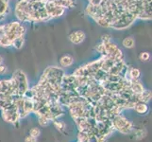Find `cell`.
I'll return each mask as SVG.
<instances>
[{
  "label": "cell",
  "instance_id": "cell-1",
  "mask_svg": "<svg viewBox=\"0 0 152 142\" xmlns=\"http://www.w3.org/2000/svg\"><path fill=\"white\" fill-rule=\"evenodd\" d=\"M2 26L5 35L10 40L12 46L14 41H16L19 38H25L26 29L23 24H21L20 21H12V22H10L7 24H3Z\"/></svg>",
  "mask_w": 152,
  "mask_h": 142
},
{
  "label": "cell",
  "instance_id": "cell-2",
  "mask_svg": "<svg viewBox=\"0 0 152 142\" xmlns=\"http://www.w3.org/2000/svg\"><path fill=\"white\" fill-rule=\"evenodd\" d=\"M113 128L123 134H129L132 131V123L129 121L124 116L119 114L112 119Z\"/></svg>",
  "mask_w": 152,
  "mask_h": 142
},
{
  "label": "cell",
  "instance_id": "cell-3",
  "mask_svg": "<svg viewBox=\"0 0 152 142\" xmlns=\"http://www.w3.org/2000/svg\"><path fill=\"white\" fill-rule=\"evenodd\" d=\"M12 77L17 82V96L23 97L29 88L27 76L22 70H16Z\"/></svg>",
  "mask_w": 152,
  "mask_h": 142
},
{
  "label": "cell",
  "instance_id": "cell-4",
  "mask_svg": "<svg viewBox=\"0 0 152 142\" xmlns=\"http://www.w3.org/2000/svg\"><path fill=\"white\" fill-rule=\"evenodd\" d=\"M85 38H86V35L82 30L73 31V32L69 35V40H70L71 43L74 44V45L81 44L82 42H84Z\"/></svg>",
  "mask_w": 152,
  "mask_h": 142
},
{
  "label": "cell",
  "instance_id": "cell-5",
  "mask_svg": "<svg viewBox=\"0 0 152 142\" xmlns=\"http://www.w3.org/2000/svg\"><path fill=\"white\" fill-rule=\"evenodd\" d=\"M9 10V0H0V22L5 20V18L7 17Z\"/></svg>",
  "mask_w": 152,
  "mask_h": 142
},
{
  "label": "cell",
  "instance_id": "cell-6",
  "mask_svg": "<svg viewBox=\"0 0 152 142\" xmlns=\"http://www.w3.org/2000/svg\"><path fill=\"white\" fill-rule=\"evenodd\" d=\"M60 64L61 67H69L74 64V58L70 55H64L60 59Z\"/></svg>",
  "mask_w": 152,
  "mask_h": 142
},
{
  "label": "cell",
  "instance_id": "cell-7",
  "mask_svg": "<svg viewBox=\"0 0 152 142\" xmlns=\"http://www.w3.org/2000/svg\"><path fill=\"white\" fill-rule=\"evenodd\" d=\"M133 109L138 114H145L146 112L148 111V105H146V103L142 102H136L135 105H134V108Z\"/></svg>",
  "mask_w": 152,
  "mask_h": 142
},
{
  "label": "cell",
  "instance_id": "cell-8",
  "mask_svg": "<svg viewBox=\"0 0 152 142\" xmlns=\"http://www.w3.org/2000/svg\"><path fill=\"white\" fill-rule=\"evenodd\" d=\"M122 45L126 49H133L135 46V40L132 37H126L122 41Z\"/></svg>",
  "mask_w": 152,
  "mask_h": 142
},
{
  "label": "cell",
  "instance_id": "cell-9",
  "mask_svg": "<svg viewBox=\"0 0 152 142\" xmlns=\"http://www.w3.org/2000/svg\"><path fill=\"white\" fill-rule=\"evenodd\" d=\"M24 43H25V38H19L16 41H14L12 46L17 49H22V46H24Z\"/></svg>",
  "mask_w": 152,
  "mask_h": 142
},
{
  "label": "cell",
  "instance_id": "cell-10",
  "mask_svg": "<svg viewBox=\"0 0 152 142\" xmlns=\"http://www.w3.org/2000/svg\"><path fill=\"white\" fill-rule=\"evenodd\" d=\"M139 59L142 61V62H146L150 59V53L149 52H142V53H140L139 55Z\"/></svg>",
  "mask_w": 152,
  "mask_h": 142
},
{
  "label": "cell",
  "instance_id": "cell-11",
  "mask_svg": "<svg viewBox=\"0 0 152 142\" xmlns=\"http://www.w3.org/2000/svg\"><path fill=\"white\" fill-rule=\"evenodd\" d=\"M38 117H39V123L42 126H46L50 122V120L48 118L44 117V116H38Z\"/></svg>",
  "mask_w": 152,
  "mask_h": 142
},
{
  "label": "cell",
  "instance_id": "cell-12",
  "mask_svg": "<svg viewBox=\"0 0 152 142\" xmlns=\"http://www.w3.org/2000/svg\"><path fill=\"white\" fill-rule=\"evenodd\" d=\"M40 134H41L40 129L37 128V127H34V128H32V129L29 131V135L34 136V138H37V136H39Z\"/></svg>",
  "mask_w": 152,
  "mask_h": 142
},
{
  "label": "cell",
  "instance_id": "cell-13",
  "mask_svg": "<svg viewBox=\"0 0 152 142\" xmlns=\"http://www.w3.org/2000/svg\"><path fill=\"white\" fill-rule=\"evenodd\" d=\"M53 121H54V125L56 126V128L59 131L65 128V124L64 122H61V121H55V120H53Z\"/></svg>",
  "mask_w": 152,
  "mask_h": 142
},
{
  "label": "cell",
  "instance_id": "cell-14",
  "mask_svg": "<svg viewBox=\"0 0 152 142\" xmlns=\"http://www.w3.org/2000/svg\"><path fill=\"white\" fill-rule=\"evenodd\" d=\"M8 71V68L7 66L5 65L4 64L0 65V75H3V74H6Z\"/></svg>",
  "mask_w": 152,
  "mask_h": 142
},
{
  "label": "cell",
  "instance_id": "cell-15",
  "mask_svg": "<svg viewBox=\"0 0 152 142\" xmlns=\"http://www.w3.org/2000/svg\"><path fill=\"white\" fill-rule=\"evenodd\" d=\"M25 141L26 142H37V138H34V136L28 135V136L26 138Z\"/></svg>",
  "mask_w": 152,
  "mask_h": 142
},
{
  "label": "cell",
  "instance_id": "cell-16",
  "mask_svg": "<svg viewBox=\"0 0 152 142\" xmlns=\"http://www.w3.org/2000/svg\"><path fill=\"white\" fill-rule=\"evenodd\" d=\"M3 62H4V60H3V57L0 55V65H2L3 64Z\"/></svg>",
  "mask_w": 152,
  "mask_h": 142
}]
</instances>
